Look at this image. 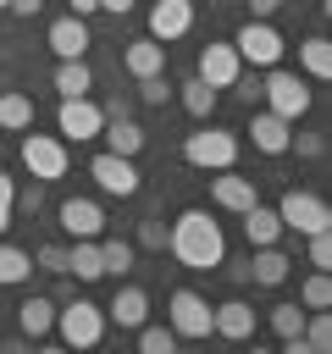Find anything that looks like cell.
Here are the masks:
<instances>
[{
  "instance_id": "obj_7",
  "label": "cell",
  "mask_w": 332,
  "mask_h": 354,
  "mask_svg": "<svg viewBox=\"0 0 332 354\" xmlns=\"http://www.w3.org/2000/svg\"><path fill=\"white\" fill-rule=\"evenodd\" d=\"M277 216H282V232H321V227H332L326 199L310 194V188H288L277 199Z\"/></svg>"
},
{
  "instance_id": "obj_1",
  "label": "cell",
  "mask_w": 332,
  "mask_h": 354,
  "mask_svg": "<svg viewBox=\"0 0 332 354\" xmlns=\"http://www.w3.org/2000/svg\"><path fill=\"white\" fill-rule=\"evenodd\" d=\"M166 249H172L188 271H216V266H227V238H221V227L210 221V210H183V216L172 221V232H166Z\"/></svg>"
},
{
  "instance_id": "obj_12",
  "label": "cell",
  "mask_w": 332,
  "mask_h": 354,
  "mask_svg": "<svg viewBox=\"0 0 332 354\" xmlns=\"http://www.w3.org/2000/svg\"><path fill=\"white\" fill-rule=\"evenodd\" d=\"M188 28H194V0H155V6H149V39L172 44V39H183Z\"/></svg>"
},
{
  "instance_id": "obj_31",
  "label": "cell",
  "mask_w": 332,
  "mask_h": 354,
  "mask_svg": "<svg viewBox=\"0 0 332 354\" xmlns=\"http://www.w3.org/2000/svg\"><path fill=\"white\" fill-rule=\"evenodd\" d=\"M304 343H310V354L332 348V315L326 310H304Z\"/></svg>"
},
{
  "instance_id": "obj_25",
  "label": "cell",
  "mask_w": 332,
  "mask_h": 354,
  "mask_svg": "<svg viewBox=\"0 0 332 354\" xmlns=\"http://www.w3.org/2000/svg\"><path fill=\"white\" fill-rule=\"evenodd\" d=\"M17 326H22V337H44L50 326H55V299H22L17 304Z\"/></svg>"
},
{
  "instance_id": "obj_3",
  "label": "cell",
  "mask_w": 332,
  "mask_h": 354,
  "mask_svg": "<svg viewBox=\"0 0 332 354\" xmlns=\"http://www.w3.org/2000/svg\"><path fill=\"white\" fill-rule=\"evenodd\" d=\"M183 160L199 166V171H227V166H238V133H227V127H199V133L183 138Z\"/></svg>"
},
{
  "instance_id": "obj_5",
  "label": "cell",
  "mask_w": 332,
  "mask_h": 354,
  "mask_svg": "<svg viewBox=\"0 0 332 354\" xmlns=\"http://www.w3.org/2000/svg\"><path fill=\"white\" fill-rule=\"evenodd\" d=\"M22 166L33 171V183H55L66 177V138L61 133H22Z\"/></svg>"
},
{
  "instance_id": "obj_34",
  "label": "cell",
  "mask_w": 332,
  "mask_h": 354,
  "mask_svg": "<svg viewBox=\"0 0 332 354\" xmlns=\"http://www.w3.org/2000/svg\"><path fill=\"white\" fill-rule=\"evenodd\" d=\"M271 332H277V337L304 332V304H271Z\"/></svg>"
},
{
  "instance_id": "obj_42",
  "label": "cell",
  "mask_w": 332,
  "mask_h": 354,
  "mask_svg": "<svg viewBox=\"0 0 332 354\" xmlns=\"http://www.w3.org/2000/svg\"><path fill=\"white\" fill-rule=\"evenodd\" d=\"M39 6H44V0H11L6 11H11V17H39Z\"/></svg>"
},
{
  "instance_id": "obj_29",
  "label": "cell",
  "mask_w": 332,
  "mask_h": 354,
  "mask_svg": "<svg viewBox=\"0 0 332 354\" xmlns=\"http://www.w3.org/2000/svg\"><path fill=\"white\" fill-rule=\"evenodd\" d=\"M33 277V254L17 249V243H0V288H17Z\"/></svg>"
},
{
  "instance_id": "obj_16",
  "label": "cell",
  "mask_w": 332,
  "mask_h": 354,
  "mask_svg": "<svg viewBox=\"0 0 332 354\" xmlns=\"http://www.w3.org/2000/svg\"><path fill=\"white\" fill-rule=\"evenodd\" d=\"M50 50H55L61 61H77V55L89 50V17H72V11L55 17V22H50Z\"/></svg>"
},
{
  "instance_id": "obj_23",
  "label": "cell",
  "mask_w": 332,
  "mask_h": 354,
  "mask_svg": "<svg viewBox=\"0 0 332 354\" xmlns=\"http://www.w3.org/2000/svg\"><path fill=\"white\" fill-rule=\"evenodd\" d=\"M288 254L277 249V243H260L255 249V260H249V282H260V288H277V282H288Z\"/></svg>"
},
{
  "instance_id": "obj_43",
  "label": "cell",
  "mask_w": 332,
  "mask_h": 354,
  "mask_svg": "<svg viewBox=\"0 0 332 354\" xmlns=\"http://www.w3.org/2000/svg\"><path fill=\"white\" fill-rule=\"evenodd\" d=\"M277 6H282V0H249V17H271Z\"/></svg>"
},
{
  "instance_id": "obj_6",
  "label": "cell",
  "mask_w": 332,
  "mask_h": 354,
  "mask_svg": "<svg viewBox=\"0 0 332 354\" xmlns=\"http://www.w3.org/2000/svg\"><path fill=\"white\" fill-rule=\"evenodd\" d=\"M232 50H238V61H249V66H277V61H282V33L271 28V17H249V22L232 33Z\"/></svg>"
},
{
  "instance_id": "obj_24",
  "label": "cell",
  "mask_w": 332,
  "mask_h": 354,
  "mask_svg": "<svg viewBox=\"0 0 332 354\" xmlns=\"http://www.w3.org/2000/svg\"><path fill=\"white\" fill-rule=\"evenodd\" d=\"M172 94L183 100V111H188L194 122H210V111H216V94H221V88H210L205 77H188V83H177Z\"/></svg>"
},
{
  "instance_id": "obj_30",
  "label": "cell",
  "mask_w": 332,
  "mask_h": 354,
  "mask_svg": "<svg viewBox=\"0 0 332 354\" xmlns=\"http://www.w3.org/2000/svg\"><path fill=\"white\" fill-rule=\"evenodd\" d=\"M299 61H304V72H310V77H315V83H321V77H332V44H326V39H321V33H315V39H304V44H299Z\"/></svg>"
},
{
  "instance_id": "obj_33",
  "label": "cell",
  "mask_w": 332,
  "mask_h": 354,
  "mask_svg": "<svg viewBox=\"0 0 332 354\" xmlns=\"http://www.w3.org/2000/svg\"><path fill=\"white\" fill-rule=\"evenodd\" d=\"M133 332H138V348H144V354H172V348H177V332H172V326H149V321H144V326H133Z\"/></svg>"
},
{
  "instance_id": "obj_13",
  "label": "cell",
  "mask_w": 332,
  "mask_h": 354,
  "mask_svg": "<svg viewBox=\"0 0 332 354\" xmlns=\"http://www.w3.org/2000/svg\"><path fill=\"white\" fill-rule=\"evenodd\" d=\"M210 332H216V337H232V343L255 337V304H243V299L210 304Z\"/></svg>"
},
{
  "instance_id": "obj_17",
  "label": "cell",
  "mask_w": 332,
  "mask_h": 354,
  "mask_svg": "<svg viewBox=\"0 0 332 354\" xmlns=\"http://www.w3.org/2000/svg\"><path fill=\"white\" fill-rule=\"evenodd\" d=\"M105 321H116V326H127V332H133V326H144V321H149V293H144V288H133V282H122V288H116V299L105 304Z\"/></svg>"
},
{
  "instance_id": "obj_45",
  "label": "cell",
  "mask_w": 332,
  "mask_h": 354,
  "mask_svg": "<svg viewBox=\"0 0 332 354\" xmlns=\"http://www.w3.org/2000/svg\"><path fill=\"white\" fill-rule=\"evenodd\" d=\"M100 11H111V17H127V11H133V0H100Z\"/></svg>"
},
{
  "instance_id": "obj_15",
  "label": "cell",
  "mask_w": 332,
  "mask_h": 354,
  "mask_svg": "<svg viewBox=\"0 0 332 354\" xmlns=\"http://www.w3.org/2000/svg\"><path fill=\"white\" fill-rule=\"evenodd\" d=\"M210 199H216L221 210H232V216H243V210H249V205H255L260 194H255V177H238V171L227 166L221 177H210Z\"/></svg>"
},
{
  "instance_id": "obj_9",
  "label": "cell",
  "mask_w": 332,
  "mask_h": 354,
  "mask_svg": "<svg viewBox=\"0 0 332 354\" xmlns=\"http://www.w3.org/2000/svg\"><path fill=\"white\" fill-rule=\"evenodd\" d=\"M166 326L177 337H210V299L194 293V288H177L166 299Z\"/></svg>"
},
{
  "instance_id": "obj_2",
  "label": "cell",
  "mask_w": 332,
  "mask_h": 354,
  "mask_svg": "<svg viewBox=\"0 0 332 354\" xmlns=\"http://www.w3.org/2000/svg\"><path fill=\"white\" fill-rule=\"evenodd\" d=\"M105 304H94V299H61L55 304V337L66 343V348H94L100 337H105Z\"/></svg>"
},
{
  "instance_id": "obj_40",
  "label": "cell",
  "mask_w": 332,
  "mask_h": 354,
  "mask_svg": "<svg viewBox=\"0 0 332 354\" xmlns=\"http://www.w3.org/2000/svg\"><path fill=\"white\" fill-rule=\"evenodd\" d=\"M288 149H299V155H310V160H315V155H321L326 144H321L315 133H299V138H288Z\"/></svg>"
},
{
  "instance_id": "obj_36",
  "label": "cell",
  "mask_w": 332,
  "mask_h": 354,
  "mask_svg": "<svg viewBox=\"0 0 332 354\" xmlns=\"http://www.w3.org/2000/svg\"><path fill=\"white\" fill-rule=\"evenodd\" d=\"M138 100H144V105H166V100H172V83H166V72H155V77H138Z\"/></svg>"
},
{
  "instance_id": "obj_18",
  "label": "cell",
  "mask_w": 332,
  "mask_h": 354,
  "mask_svg": "<svg viewBox=\"0 0 332 354\" xmlns=\"http://www.w3.org/2000/svg\"><path fill=\"white\" fill-rule=\"evenodd\" d=\"M100 138H105V149H111V155H127V160H138V149H144V138H149V133H144L133 116H105Z\"/></svg>"
},
{
  "instance_id": "obj_26",
  "label": "cell",
  "mask_w": 332,
  "mask_h": 354,
  "mask_svg": "<svg viewBox=\"0 0 332 354\" xmlns=\"http://www.w3.org/2000/svg\"><path fill=\"white\" fill-rule=\"evenodd\" d=\"M89 88H94V66H89L83 55L55 66V94H61V100H77V94H89Z\"/></svg>"
},
{
  "instance_id": "obj_35",
  "label": "cell",
  "mask_w": 332,
  "mask_h": 354,
  "mask_svg": "<svg viewBox=\"0 0 332 354\" xmlns=\"http://www.w3.org/2000/svg\"><path fill=\"white\" fill-rule=\"evenodd\" d=\"M33 271L66 277V243H44V249H33Z\"/></svg>"
},
{
  "instance_id": "obj_21",
  "label": "cell",
  "mask_w": 332,
  "mask_h": 354,
  "mask_svg": "<svg viewBox=\"0 0 332 354\" xmlns=\"http://www.w3.org/2000/svg\"><path fill=\"white\" fill-rule=\"evenodd\" d=\"M66 277L77 282H100L105 266H100V238H72L66 243Z\"/></svg>"
},
{
  "instance_id": "obj_19",
  "label": "cell",
  "mask_w": 332,
  "mask_h": 354,
  "mask_svg": "<svg viewBox=\"0 0 332 354\" xmlns=\"http://www.w3.org/2000/svg\"><path fill=\"white\" fill-rule=\"evenodd\" d=\"M122 66L133 72V77H155V72H166V44L160 39H133L127 50H122Z\"/></svg>"
},
{
  "instance_id": "obj_46",
  "label": "cell",
  "mask_w": 332,
  "mask_h": 354,
  "mask_svg": "<svg viewBox=\"0 0 332 354\" xmlns=\"http://www.w3.org/2000/svg\"><path fill=\"white\" fill-rule=\"evenodd\" d=\"M6 6H11V0H0V11H6Z\"/></svg>"
},
{
  "instance_id": "obj_37",
  "label": "cell",
  "mask_w": 332,
  "mask_h": 354,
  "mask_svg": "<svg viewBox=\"0 0 332 354\" xmlns=\"http://www.w3.org/2000/svg\"><path fill=\"white\" fill-rule=\"evenodd\" d=\"M304 238H310V266H315V271H326V266H332V227L304 232Z\"/></svg>"
},
{
  "instance_id": "obj_27",
  "label": "cell",
  "mask_w": 332,
  "mask_h": 354,
  "mask_svg": "<svg viewBox=\"0 0 332 354\" xmlns=\"http://www.w3.org/2000/svg\"><path fill=\"white\" fill-rule=\"evenodd\" d=\"M28 127H33V100L6 88L0 94V133H28Z\"/></svg>"
},
{
  "instance_id": "obj_44",
  "label": "cell",
  "mask_w": 332,
  "mask_h": 354,
  "mask_svg": "<svg viewBox=\"0 0 332 354\" xmlns=\"http://www.w3.org/2000/svg\"><path fill=\"white\" fill-rule=\"evenodd\" d=\"M66 6H72V17H94L100 11V0H66Z\"/></svg>"
},
{
  "instance_id": "obj_28",
  "label": "cell",
  "mask_w": 332,
  "mask_h": 354,
  "mask_svg": "<svg viewBox=\"0 0 332 354\" xmlns=\"http://www.w3.org/2000/svg\"><path fill=\"white\" fill-rule=\"evenodd\" d=\"M100 266H105V277H116V282H122V277L133 271V243H127V238H105V232H100Z\"/></svg>"
},
{
  "instance_id": "obj_41",
  "label": "cell",
  "mask_w": 332,
  "mask_h": 354,
  "mask_svg": "<svg viewBox=\"0 0 332 354\" xmlns=\"http://www.w3.org/2000/svg\"><path fill=\"white\" fill-rule=\"evenodd\" d=\"M17 205H22V210H39V205H44V194H39V183H33V188H22V194H17Z\"/></svg>"
},
{
  "instance_id": "obj_11",
  "label": "cell",
  "mask_w": 332,
  "mask_h": 354,
  "mask_svg": "<svg viewBox=\"0 0 332 354\" xmlns=\"http://www.w3.org/2000/svg\"><path fill=\"white\" fill-rule=\"evenodd\" d=\"M89 177H94L105 194H116V199H133V194H138V166H133L127 155H111V149H100V155L89 160Z\"/></svg>"
},
{
  "instance_id": "obj_22",
  "label": "cell",
  "mask_w": 332,
  "mask_h": 354,
  "mask_svg": "<svg viewBox=\"0 0 332 354\" xmlns=\"http://www.w3.org/2000/svg\"><path fill=\"white\" fill-rule=\"evenodd\" d=\"M243 238H249L255 249H260V243H277V238H282V216H277V205H260V199H255V205L243 210Z\"/></svg>"
},
{
  "instance_id": "obj_32",
  "label": "cell",
  "mask_w": 332,
  "mask_h": 354,
  "mask_svg": "<svg viewBox=\"0 0 332 354\" xmlns=\"http://www.w3.org/2000/svg\"><path fill=\"white\" fill-rule=\"evenodd\" d=\"M299 304H304V310H326V304H332V277H326V271L304 277V288H299Z\"/></svg>"
},
{
  "instance_id": "obj_8",
  "label": "cell",
  "mask_w": 332,
  "mask_h": 354,
  "mask_svg": "<svg viewBox=\"0 0 332 354\" xmlns=\"http://www.w3.org/2000/svg\"><path fill=\"white\" fill-rule=\"evenodd\" d=\"M100 127H105V105H94L89 94L61 100V111H55V133H61L66 144H89V138H100Z\"/></svg>"
},
{
  "instance_id": "obj_4",
  "label": "cell",
  "mask_w": 332,
  "mask_h": 354,
  "mask_svg": "<svg viewBox=\"0 0 332 354\" xmlns=\"http://www.w3.org/2000/svg\"><path fill=\"white\" fill-rule=\"evenodd\" d=\"M260 94H266V111H271V116H282V122H299V116L310 111V88H304V77H299V72L266 66Z\"/></svg>"
},
{
  "instance_id": "obj_20",
  "label": "cell",
  "mask_w": 332,
  "mask_h": 354,
  "mask_svg": "<svg viewBox=\"0 0 332 354\" xmlns=\"http://www.w3.org/2000/svg\"><path fill=\"white\" fill-rule=\"evenodd\" d=\"M288 127H293V122H282V116L260 111V116L249 122V138H255V149H260V155H288V138H293Z\"/></svg>"
},
{
  "instance_id": "obj_10",
  "label": "cell",
  "mask_w": 332,
  "mask_h": 354,
  "mask_svg": "<svg viewBox=\"0 0 332 354\" xmlns=\"http://www.w3.org/2000/svg\"><path fill=\"white\" fill-rule=\"evenodd\" d=\"M194 77H205L210 88H232V83L243 77V61H238L232 39H210V44L199 50V61H194Z\"/></svg>"
},
{
  "instance_id": "obj_14",
  "label": "cell",
  "mask_w": 332,
  "mask_h": 354,
  "mask_svg": "<svg viewBox=\"0 0 332 354\" xmlns=\"http://www.w3.org/2000/svg\"><path fill=\"white\" fill-rule=\"evenodd\" d=\"M61 232L66 238H100L105 232V210L94 205V199H61Z\"/></svg>"
},
{
  "instance_id": "obj_38",
  "label": "cell",
  "mask_w": 332,
  "mask_h": 354,
  "mask_svg": "<svg viewBox=\"0 0 332 354\" xmlns=\"http://www.w3.org/2000/svg\"><path fill=\"white\" fill-rule=\"evenodd\" d=\"M138 243H144V249H166V221H160V216L138 221Z\"/></svg>"
},
{
  "instance_id": "obj_39",
  "label": "cell",
  "mask_w": 332,
  "mask_h": 354,
  "mask_svg": "<svg viewBox=\"0 0 332 354\" xmlns=\"http://www.w3.org/2000/svg\"><path fill=\"white\" fill-rule=\"evenodd\" d=\"M11 210H17V183H11L6 171H0V232L11 227Z\"/></svg>"
}]
</instances>
